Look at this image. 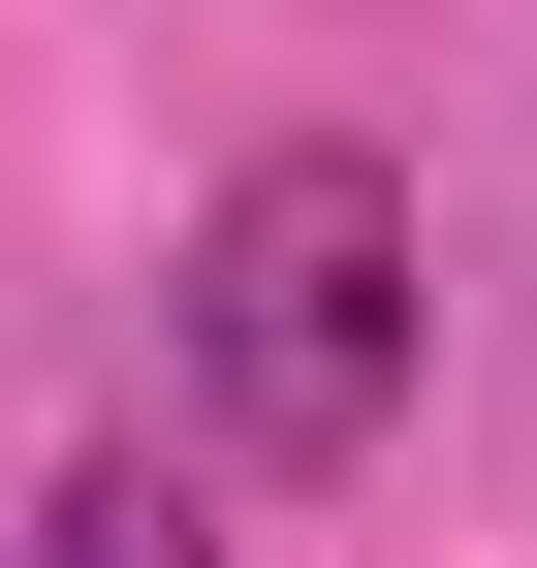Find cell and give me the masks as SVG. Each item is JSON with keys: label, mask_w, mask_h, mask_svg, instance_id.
Returning a JSON list of instances; mask_svg holds the SVG:
<instances>
[{"label": "cell", "mask_w": 537, "mask_h": 568, "mask_svg": "<svg viewBox=\"0 0 537 568\" xmlns=\"http://www.w3.org/2000/svg\"><path fill=\"white\" fill-rule=\"evenodd\" d=\"M379 410H412V190H379L348 126H285V159H222V222H190V443L222 474H348Z\"/></svg>", "instance_id": "cell-1"}, {"label": "cell", "mask_w": 537, "mask_h": 568, "mask_svg": "<svg viewBox=\"0 0 537 568\" xmlns=\"http://www.w3.org/2000/svg\"><path fill=\"white\" fill-rule=\"evenodd\" d=\"M0 568H222V537H190V474H159V443H95V474H63Z\"/></svg>", "instance_id": "cell-2"}]
</instances>
